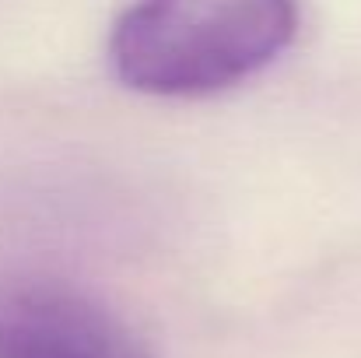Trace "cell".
<instances>
[{
    "label": "cell",
    "mask_w": 361,
    "mask_h": 358,
    "mask_svg": "<svg viewBox=\"0 0 361 358\" xmlns=\"http://www.w3.org/2000/svg\"><path fill=\"white\" fill-rule=\"evenodd\" d=\"M298 32V0H133L109 60L126 88L200 99L270 67Z\"/></svg>",
    "instance_id": "1"
},
{
    "label": "cell",
    "mask_w": 361,
    "mask_h": 358,
    "mask_svg": "<svg viewBox=\"0 0 361 358\" xmlns=\"http://www.w3.org/2000/svg\"><path fill=\"white\" fill-rule=\"evenodd\" d=\"M0 358H154L99 295L46 274H0Z\"/></svg>",
    "instance_id": "2"
}]
</instances>
